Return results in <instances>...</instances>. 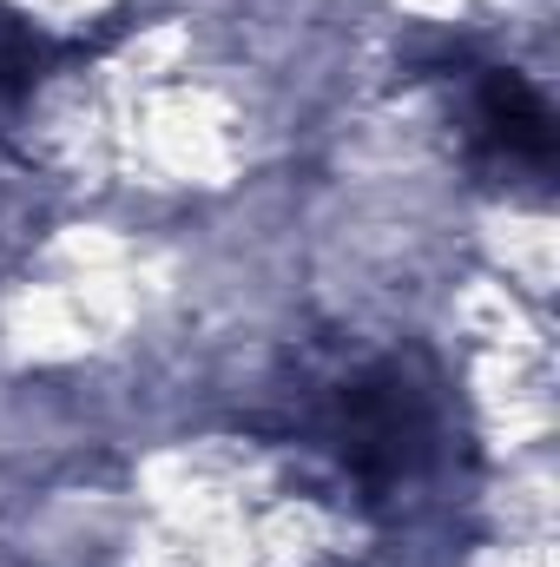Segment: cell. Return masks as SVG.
Listing matches in <instances>:
<instances>
[{"instance_id":"obj_2","label":"cell","mask_w":560,"mask_h":567,"mask_svg":"<svg viewBox=\"0 0 560 567\" xmlns=\"http://www.w3.org/2000/svg\"><path fill=\"white\" fill-rule=\"evenodd\" d=\"M475 140L508 165H548L554 158V113L521 73H481L475 86Z\"/></svg>"},{"instance_id":"obj_1","label":"cell","mask_w":560,"mask_h":567,"mask_svg":"<svg viewBox=\"0 0 560 567\" xmlns=\"http://www.w3.org/2000/svg\"><path fill=\"white\" fill-rule=\"evenodd\" d=\"M336 442H343V462L370 488H390V482H403L416 468L422 449H428V396H422L396 363L363 370L356 383H343Z\"/></svg>"},{"instance_id":"obj_3","label":"cell","mask_w":560,"mask_h":567,"mask_svg":"<svg viewBox=\"0 0 560 567\" xmlns=\"http://www.w3.org/2000/svg\"><path fill=\"white\" fill-rule=\"evenodd\" d=\"M53 60H60V47L46 33H33L20 20H0V106H13Z\"/></svg>"}]
</instances>
